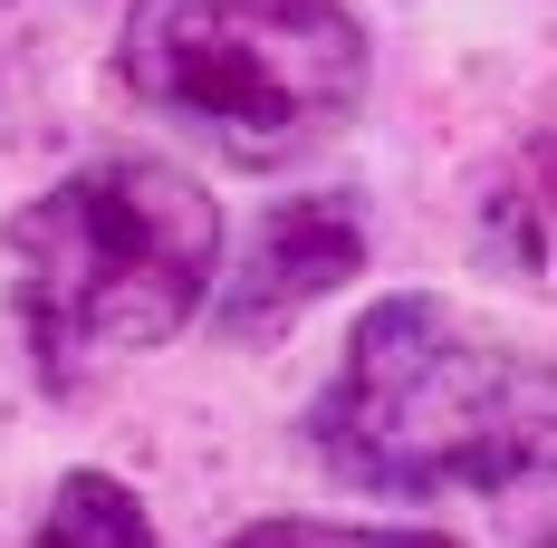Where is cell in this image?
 <instances>
[{"label":"cell","instance_id":"obj_1","mask_svg":"<svg viewBox=\"0 0 557 548\" xmlns=\"http://www.w3.org/2000/svg\"><path fill=\"white\" fill-rule=\"evenodd\" d=\"M548 424L557 385L539 346L461 318L451 299L404 289L346 328V356L308 414V442L356 491L443 500V491H509L519 472H539Z\"/></svg>","mask_w":557,"mask_h":548},{"label":"cell","instance_id":"obj_2","mask_svg":"<svg viewBox=\"0 0 557 548\" xmlns=\"http://www.w3.org/2000/svg\"><path fill=\"white\" fill-rule=\"evenodd\" d=\"M222 212L164 155H97L10 221V299L49 385L154 356L202 318Z\"/></svg>","mask_w":557,"mask_h":548},{"label":"cell","instance_id":"obj_3","mask_svg":"<svg viewBox=\"0 0 557 548\" xmlns=\"http://www.w3.org/2000/svg\"><path fill=\"white\" fill-rule=\"evenodd\" d=\"M115 77L202 155L270 173L356 125L375 49L346 0H135Z\"/></svg>","mask_w":557,"mask_h":548},{"label":"cell","instance_id":"obj_4","mask_svg":"<svg viewBox=\"0 0 557 548\" xmlns=\"http://www.w3.org/2000/svg\"><path fill=\"white\" fill-rule=\"evenodd\" d=\"M366 260V221L346 193H288L260 231H250V251L212 270L222 299H202L212 308V328L222 337H260V328H288L298 308H318L327 289H346Z\"/></svg>","mask_w":557,"mask_h":548},{"label":"cell","instance_id":"obj_5","mask_svg":"<svg viewBox=\"0 0 557 548\" xmlns=\"http://www.w3.org/2000/svg\"><path fill=\"white\" fill-rule=\"evenodd\" d=\"M29 548H154V520L115 472H67L49 520L29 529Z\"/></svg>","mask_w":557,"mask_h":548},{"label":"cell","instance_id":"obj_6","mask_svg":"<svg viewBox=\"0 0 557 548\" xmlns=\"http://www.w3.org/2000/svg\"><path fill=\"white\" fill-rule=\"evenodd\" d=\"M222 548H461L443 529H385V520H260L231 529Z\"/></svg>","mask_w":557,"mask_h":548},{"label":"cell","instance_id":"obj_7","mask_svg":"<svg viewBox=\"0 0 557 548\" xmlns=\"http://www.w3.org/2000/svg\"><path fill=\"white\" fill-rule=\"evenodd\" d=\"M529 548H548V539H529Z\"/></svg>","mask_w":557,"mask_h":548}]
</instances>
